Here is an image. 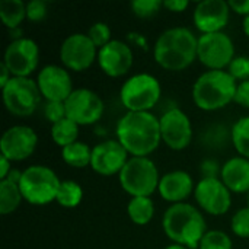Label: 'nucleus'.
<instances>
[{
    "instance_id": "412c9836",
    "label": "nucleus",
    "mask_w": 249,
    "mask_h": 249,
    "mask_svg": "<svg viewBox=\"0 0 249 249\" xmlns=\"http://www.w3.org/2000/svg\"><path fill=\"white\" fill-rule=\"evenodd\" d=\"M220 179L235 194H249V159L236 156L223 163Z\"/></svg>"
},
{
    "instance_id": "9d476101",
    "label": "nucleus",
    "mask_w": 249,
    "mask_h": 249,
    "mask_svg": "<svg viewBox=\"0 0 249 249\" xmlns=\"http://www.w3.org/2000/svg\"><path fill=\"white\" fill-rule=\"evenodd\" d=\"M64 105L67 118L77 125H92L98 123L105 111L102 98L88 88L74 89Z\"/></svg>"
},
{
    "instance_id": "6ab92c4d",
    "label": "nucleus",
    "mask_w": 249,
    "mask_h": 249,
    "mask_svg": "<svg viewBox=\"0 0 249 249\" xmlns=\"http://www.w3.org/2000/svg\"><path fill=\"white\" fill-rule=\"evenodd\" d=\"M131 47L120 39H112L109 44L98 50V64L108 77L125 76L133 66Z\"/></svg>"
},
{
    "instance_id": "72a5a7b5",
    "label": "nucleus",
    "mask_w": 249,
    "mask_h": 249,
    "mask_svg": "<svg viewBox=\"0 0 249 249\" xmlns=\"http://www.w3.org/2000/svg\"><path fill=\"white\" fill-rule=\"evenodd\" d=\"M47 16V3L42 0H32L26 3V19L31 22H41Z\"/></svg>"
},
{
    "instance_id": "c03bdc74",
    "label": "nucleus",
    "mask_w": 249,
    "mask_h": 249,
    "mask_svg": "<svg viewBox=\"0 0 249 249\" xmlns=\"http://www.w3.org/2000/svg\"><path fill=\"white\" fill-rule=\"evenodd\" d=\"M242 29L245 32V35L249 38V15L244 18V22H242Z\"/></svg>"
},
{
    "instance_id": "393cba45",
    "label": "nucleus",
    "mask_w": 249,
    "mask_h": 249,
    "mask_svg": "<svg viewBox=\"0 0 249 249\" xmlns=\"http://www.w3.org/2000/svg\"><path fill=\"white\" fill-rule=\"evenodd\" d=\"M23 197L18 184H13L7 179L0 181V214H12L22 203Z\"/></svg>"
},
{
    "instance_id": "5701e85b",
    "label": "nucleus",
    "mask_w": 249,
    "mask_h": 249,
    "mask_svg": "<svg viewBox=\"0 0 249 249\" xmlns=\"http://www.w3.org/2000/svg\"><path fill=\"white\" fill-rule=\"evenodd\" d=\"M0 19L7 29L19 28L26 19V3L22 0H1Z\"/></svg>"
},
{
    "instance_id": "dca6fc26",
    "label": "nucleus",
    "mask_w": 249,
    "mask_h": 249,
    "mask_svg": "<svg viewBox=\"0 0 249 249\" xmlns=\"http://www.w3.org/2000/svg\"><path fill=\"white\" fill-rule=\"evenodd\" d=\"M36 85L47 102H66L74 90L69 70L55 64H48L39 70Z\"/></svg>"
},
{
    "instance_id": "bb28decb",
    "label": "nucleus",
    "mask_w": 249,
    "mask_h": 249,
    "mask_svg": "<svg viewBox=\"0 0 249 249\" xmlns=\"http://www.w3.org/2000/svg\"><path fill=\"white\" fill-rule=\"evenodd\" d=\"M83 190L76 181H61L55 201L66 209H74L82 203Z\"/></svg>"
},
{
    "instance_id": "aec40b11",
    "label": "nucleus",
    "mask_w": 249,
    "mask_h": 249,
    "mask_svg": "<svg viewBox=\"0 0 249 249\" xmlns=\"http://www.w3.org/2000/svg\"><path fill=\"white\" fill-rule=\"evenodd\" d=\"M196 185L191 175L185 171H171L160 177L158 191L165 201L172 204L185 203L191 193H194Z\"/></svg>"
},
{
    "instance_id": "7c9ffc66",
    "label": "nucleus",
    "mask_w": 249,
    "mask_h": 249,
    "mask_svg": "<svg viewBox=\"0 0 249 249\" xmlns=\"http://www.w3.org/2000/svg\"><path fill=\"white\" fill-rule=\"evenodd\" d=\"M88 36L90 38V41L95 44V47L98 50H101L102 47H105L107 44H109L112 41L111 39V28L104 22L93 23L88 31Z\"/></svg>"
},
{
    "instance_id": "c9c22d12",
    "label": "nucleus",
    "mask_w": 249,
    "mask_h": 249,
    "mask_svg": "<svg viewBox=\"0 0 249 249\" xmlns=\"http://www.w3.org/2000/svg\"><path fill=\"white\" fill-rule=\"evenodd\" d=\"M235 102L244 108H249V80L239 82L236 88Z\"/></svg>"
},
{
    "instance_id": "e433bc0d",
    "label": "nucleus",
    "mask_w": 249,
    "mask_h": 249,
    "mask_svg": "<svg viewBox=\"0 0 249 249\" xmlns=\"http://www.w3.org/2000/svg\"><path fill=\"white\" fill-rule=\"evenodd\" d=\"M201 172H203V178H219L217 174L222 172V169L216 160L207 159L201 163Z\"/></svg>"
},
{
    "instance_id": "1a4fd4ad",
    "label": "nucleus",
    "mask_w": 249,
    "mask_h": 249,
    "mask_svg": "<svg viewBox=\"0 0 249 249\" xmlns=\"http://www.w3.org/2000/svg\"><path fill=\"white\" fill-rule=\"evenodd\" d=\"M235 57V44L228 34L214 32L198 36L197 58L209 70L228 69Z\"/></svg>"
},
{
    "instance_id": "a878e982",
    "label": "nucleus",
    "mask_w": 249,
    "mask_h": 249,
    "mask_svg": "<svg viewBox=\"0 0 249 249\" xmlns=\"http://www.w3.org/2000/svg\"><path fill=\"white\" fill-rule=\"evenodd\" d=\"M79 127L74 121L69 120V118H64L55 124L51 125V139L53 142L60 146L61 149L69 146V144H73L77 140L79 137Z\"/></svg>"
},
{
    "instance_id": "cd10ccee",
    "label": "nucleus",
    "mask_w": 249,
    "mask_h": 249,
    "mask_svg": "<svg viewBox=\"0 0 249 249\" xmlns=\"http://www.w3.org/2000/svg\"><path fill=\"white\" fill-rule=\"evenodd\" d=\"M232 142L239 156L249 159V115L239 118L233 124Z\"/></svg>"
},
{
    "instance_id": "473e14b6",
    "label": "nucleus",
    "mask_w": 249,
    "mask_h": 249,
    "mask_svg": "<svg viewBox=\"0 0 249 249\" xmlns=\"http://www.w3.org/2000/svg\"><path fill=\"white\" fill-rule=\"evenodd\" d=\"M228 71L236 82L249 80V55L235 57L231 66L228 67Z\"/></svg>"
},
{
    "instance_id": "49530a36",
    "label": "nucleus",
    "mask_w": 249,
    "mask_h": 249,
    "mask_svg": "<svg viewBox=\"0 0 249 249\" xmlns=\"http://www.w3.org/2000/svg\"><path fill=\"white\" fill-rule=\"evenodd\" d=\"M248 207H249V194H248Z\"/></svg>"
},
{
    "instance_id": "ddd939ff",
    "label": "nucleus",
    "mask_w": 249,
    "mask_h": 249,
    "mask_svg": "<svg viewBox=\"0 0 249 249\" xmlns=\"http://www.w3.org/2000/svg\"><path fill=\"white\" fill-rule=\"evenodd\" d=\"M194 198L198 207L212 216L226 214L232 206V193L220 178H201L196 185Z\"/></svg>"
},
{
    "instance_id": "f3484780",
    "label": "nucleus",
    "mask_w": 249,
    "mask_h": 249,
    "mask_svg": "<svg viewBox=\"0 0 249 249\" xmlns=\"http://www.w3.org/2000/svg\"><path fill=\"white\" fill-rule=\"evenodd\" d=\"M128 159V152L118 140H105L92 149L90 168L102 177L120 175Z\"/></svg>"
},
{
    "instance_id": "423d86ee",
    "label": "nucleus",
    "mask_w": 249,
    "mask_h": 249,
    "mask_svg": "<svg viewBox=\"0 0 249 249\" xmlns=\"http://www.w3.org/2000/svg\"><path fill=\"white\" fill-rule=\"evenodd\" d=\"M160 95L162 86L159 80L149 73L128 77L120 89V99L127 112H150L159 102Z\"/></svg>"
},
{
    "instance_id": "f8f14e48",
    "label": "nucleus",
    "mask_w": 249,
    "mask_h": 249,
    "mask_svg": "<svg viewBox=\"0 0 249 249\" xmlns=\"http://www.w3.org/2000/svg\"><path fill=\"white\" fill-rule=\"evenodd\" d=\"M4 66L10 70L13 77H29L39 63V47L31 38L12 41L3 57Z\"/></svg>"
},
{
    "instance_id": "4468645a",
    "label": "nucleus",
    "mask_w": 249,
    "mask_h": 249,
    "mask_svg": "<svg viewBox=\"0 0 249 249\" xmlns=\"http://www.w3.org/2000/svg\"><path fill=\"white\" fill-rule=\"evenodd\" d=\"M162 142L172 150H184L193 140V124L188 115L179 108L168 109L160 118Z\"/></svg>"
},
{
    "instance_id": "37998d69",
    "label": "nucleus",
    "mask_w": 249,
    "mask_h": 249,
    "mask_svg": "<svg viewBox=\"0 0 249 249\" xmlns=\"http://www.w3.org/2000/svg\"><path fill=\"white\" fill-rule=\"evenodd\" d=\"M9 36L12 41H18V39H22L25 38L23 36V29L19 26V28H13V29H9Z\"/></svg>"
},
{
    "instance_id": "a18cd8bd",
    "label": "nucleus",
    "mask_w": 249,
    "mask_h": 249,
    "mask_svg": "<svg viewBox=\"0 0 249 249\" xmlns=\"http://www.w3.org/2000/svg\"><path fill=\"white\" fill-rule=\"evenodd\" d=\"M163 249H190L187 247H182V245H178V244H172V245H168L166 248Z\"/></svg>"
},
{
    "instance_id": "58836bf2",
    "label": "nucleus",
    "mask_w": 249,
    "mask_h": 249,
    "mask_svg": "<svg viewBox=\"0 0 249 249\" xmlns=\"http://www.w3.org/2000/svg\"><path fill=\"white\" fill-rule=\"evenodd\" d=\"M188 6H190V1L187 0H165L163 1L165 9H168L169 12H177V13L184 12Z\"/></svg>"
},
{
    "instance_id": "4c0bfd02",
    "label": "nucleus",
    "mask_w": 249,
    "mask_h": 249,
    "mask_svg": "<svg viewBox=\"0 0 249 249\" xmlns=\"http://www.w3.org/2000/svg\"><path fill=\"white\" fill-rule=\"evenodd\" d=\"M229 7L232 12L241 16H248L249 15V0H231Z\"/></svg>"
},
{
    "instance_id": "f704fd0d",
    "label": "nucleus",
    "mask_w": 249,
    "mask_h": 249,
    "mask_svg": "<svg viewBox=\"0 0 249 249\" xmlns=\"http://www.w3.org/2000/svg\"><path fill=\"white\" fill-rule=\"evenodd\" d=\"M44 114H45V118L51 124H55V123L67 118L64 102H47L45 108H44Z\"/></svg>"
},
{
    "instance_id": "6e6552de",
    "label": "nucleus",
    "mask_w": 249,
    "mask_h": 249,
    "mask_svg": "<svg viewBox=\"0 0 249 249\" xmlns=\"http://www.w3.org/2000/svg\"><path fill=\"white\" fill-rule=\"evenodd\" d=\"M1 95L6 109L20 118L32 115L42 98L36 80L31 77H12L10 82L1 88Z\"/></svg>"
},
{
    "instance_id": "c756f323",
    "label": "nucleus",
    "mask_w": 249,
    "mask_h": 249,
    "mask_svg": "<svg viewBox=\"0 0 249 249\" xmlns=\"http://www.w3.org/2000/svg\"><path fill=\"white\" fill-rule=\"evenodd\" d=\"M163 7V1L160 0H134L131 1V10L137 18L149 19L158 15V12Z\"/></svg>"
},
{
    "instance_id": "4be33fe9",
    "label": "nucleus",
    "mask_w": 249,
    "mask_h": 249,
    "mask_svg": "<svg viewBox=\"0 0 249 249\" xmlns=\"http://www.w3.org/2000/svg\"><path fill=\"white\" fill-rule=\"evenodd\" d=\"M127 214L137 226H146L155 216V203L150 197H133L127 204Z\"/></svg>"
},
{
    "instance_id": "f257e3e1",
    "label": "nucleus",
    "mask_w": 249,
    "mask_h": 249,
    "mask_svg": "<svg viewBox=\"0 0 249 249\" xmlns=\"http://www.w3.org/2000/svg\"><path fill=\"white\" fill-rule=\"evenodd\" d=\"M117 140L131 158H149L160 144V123L152 112H125L117 123Z\"/></svg>"
},
{
    "instance_id": "20e7f679",
    "label": "nucleus",
    "mask_w": 249,
    "mask_h": 249,
    "mask_svg": "<svg viewBox=\"0 0 249 249\" xmlns=\"http://www.w3.org/2000/svg\"><path fill=\"white\" fill-rule=\"evenodd\" d=\"M238 82L228 70H207L193 86V101L203 111H217L235 102Z\"/></svg>"
},
{
    "instance_id": "79ce46f5",
    "label": "nucleus",
    "mask_w": 249,
    "mask_h": 249,
    "mask_svg": "<svg viewBox=\"0 0 249 249\" xmlns=\"http://www.w3.org/2000/svg\"><path fill=\"white\" fill-rule=\"evenodd\" d=\"M22 172L23 171H19V169H12L10 172H9V175H7V181H10V182H13V184H18L19 185V182H20V178H22Z\"/></svg>"
},
{
    "instance_id": "a19ab883",
    "label": "nucleus",
    "mask_w": 249,
    "mask_h": 249,
    "mask_svg": "<svg viewBox=\"0 0 249 249\" xmlns=\"http://www.w3.org/2000/svg\"><path fill=\"white\" fill-rule=\"evenodd\" d=\"M0 86L1 88H4L9 82H10V79L13 77L12 76V73H10V70L4 66V63L1 61V64H0Z\"/></svg>"
},
{
    "instance_id": "7ed1b4c3",
    "label": "nucleus",
    "mask_w": 249,
    "mask_h": 249,
    "mask_svg": "<svg viewBox=\"0 0 249 249\" xmlns=\"http://www.w3.org/2000/svg\"><path fill=\"white\" fill-rule=\"evenodd\" d=\"M162 228L174 244L190 249L198 248L203 236L207 233V223L201 212L188 203H178L168 207L163 213Z\"/></svg>"
},
{
    "instance_id": "2eb2a0df",
    "label": "nucleus",
    "mask_w": 249,
    "mask_h": 249,
    "mask_svg": "<svg viewBox=\"0 0 249 249\" xmlns=\"http://www.w3.org/2000/svg\"><path fill=\"white\" fill-rule=\"evenodd\" d=\"M38 134L28 125H13L7 128L0 140L1 156L10 162L28 159L36 149Z\"/></svg>"
},
{
    "instance_id": "f03ea898",
    "label": "nucleus",
    "mask_w": 249,
    "mask_h": 249,
    "mask_svg": "<svg viewBox=\"0 0 249 249\" xmlns=\"http://www.w3.org/2000/svg\"><path fill=\"white\" fill-rule=\"evenodd\" d=\"M198 38L184 26L163 31L153 47L155 61L168 71H182L197 60Z\"/></svg>"
},
{
    "instance_id": "2f4dec72",
    "label": "nucleus",
    "mask_w": 249,
    "mask_h": 249,
    "mask_svg": "<svg viewBox=\"0 0 249 249\" xmlns=\"http://www.w3.org/2000/svg\"><path fill=\"white\" fill-rule=\"evenodd\" d=\"M231 229L232 232L238 236V238H249V207L239 209L231 222Z\"/></svg>"
},
{
    "instance_id": "b1692460",
    "label": "nucleus",
    "mask_w": 249,
    "mask_h": 249,
    "mask_svg": "<svg viewBox=\"0 0 249 249\" xmlns=\"http://www.w3.org/2000/svg\"><path fill=\"white\" fill-rule=\"evenodd\" d=\"M61 159L71 168H86L90 166L92 149L82 142H76L61 149Z\"/></svg>"
},
{
    "instance_id": "9b49d317",
    "label": "nucleus",
    "mask_w": 249,
    "mask_h": 249,
    "mask_svg": "<svg viewBox=\"0 0 249 249\" xmlns=\"http://www.w3.org/2000/svg\"><path fill=\"white\" fill-rule=\"evenodd\" d=\"M60 60L67 70L85 71L98 60V48L88 34H71L60 47Z\"/></svg>"
},
{
    "instance_id": "ea45409f",
    "label": "nucleus",
    "mask_w": 249,
    "mask_h": 249,
    "mask_svg": "<svg viewBox=\"0 0 249 249\" xmlns=\"http://www.w3.org/2000/svg\"><path fill=\"white\" fill-rule=\"evenodd\" d=\"M12 169H13L12 168V162L9 159H6L4 156H0V181L6 179Z\"/></svg>"
},
{
    "instance_id": "c85d7f7f",
    "label": "nucleus",
    "mask_w": 249,
    "mask_h": 249,
    "mask_svg": "<svg viewBox=\"0 0 249 249\" xmlns=\"http://www.w3.org/2000/svg\"><path fill=\"white\" fill-rule=\"evenodd\" d=\"M198 249H233V242L223 231H207Z\"/></svg>"
},
{
    "instance_id": "0eeeda50",
    "label": "nucleus",
    "mask_w": 249,
    "mask_h": 249,
    "mask_svg": "<svg viewBox=\"0 0 249 249\" xmlns=\"http://www.w3.org/2000/svg\"><path fill=\"white\" fill-rule=\"evenodd\" d=\"M123 190L133 197H150L158 191L160 175L149 158H130L118 175Z\"/></svg>"
},
{
    "instance_id": "39448f33",
    "label": "nucleus",
    "mask_w": 249,
    "mask_h": 249,
    "mask_svg": "<svg viewBox=\"0 0 249 249\" xmlns=\"http://www.w3.org/2000/svg\"><path fill=\"white\" fill-rule=\"evenodd\" d=\"M61 181L57 174L44 165H32L22 172L19 188L26 203L32 206H45L57 198Z\"/></svg>"
},
{
    "instance_id": "a211bd4d",
    "label": "nucleus",
    "mask_w": 249,
    "mask_h": 249,
    "mask_svg": "<svg viewBox=\"0 0 249 249\" xmlns=\"http://www.w3.org/2000/svg\"><path fill=\"white\" fill-rule=\"evenodd\" d=\"M229 1L225 0H203L196 4L193 20L201 34L223 32L231 18Z\"/></svg>"
}]
</instances>
